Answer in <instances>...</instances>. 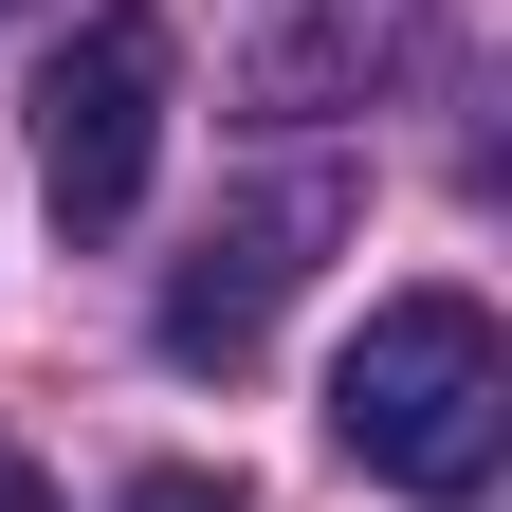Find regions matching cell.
Wrapping results in <instances>:
<instances>
[{
	"instance_id": "cell-1",
	"label": "cell",
	"mask_w": 512,
	"mask_h": 512,
	"mask_svg": "<svg viewBox=\"0 0 512 512\" xmlns=\"http://www.w3.org/2000/svg\"><path fill=\"white\" fill-rule=\"evenodd\" d=\"M330 439L384 476V494H439L458 512L494 476V439H512V348H494V311L476 293H384L348 366H330Z\"/></svg>"
},
{
	"instance_id": "cell-2",
	"label": "cell",
	"mask_w": 512,
	"mask_h": 512,
	"mask_svg": "<svg viewBox=\"0 0 512 512\" xmlns=\"http://www.w3.org/2000/svg\"><path fill=\"white\" fill-rule=\"evenodd\" d=\"M147 147H165V19L110 0V19H74V55L37 74V183H55V220L110 238L147 202Z\"/></svg>"
},
{
	"instance_id": "cell-3",
	"label": "cell",
	"mask_w": 512,
	"mask_h": 512,
	"mask_svg": "<svg viewBox=\"0 0 512 512\" xmlns=\"http://www.w3.org/2000/svg\"><path fill=\"white\" fill-rule=\"evenodd\" d=\"M348 238V183L330 165H293V183H256V202L202 220V256L165 275V366H256V330L293 311V275Z\"/></svg>"
},
{
	"instance_id": "cell-4",
	"label": "cell",
	"mask_w": 512,
	"mask_h": 512,
	"mask_svg": "<svg viewBox=\"0 0 512 512\" xmlns=\"http://www.w3.org/2000/svg\"><path fill=\"white\" fill-rule=\"evenodd\" d=\"M128 512H238L220 476H147V494H128Z\"/></svg>"
},
{
	"instance_id": "cell-5",
	"label": "cell",
	"mask_w": 512,
	"mask_h": 512,
	"mask_svg": "<svg viewBox=\"0 0 512 512\" xmlns=\"http://www.w3.org/2000/svg\"><path fill=\"white\" fill-rule=\"evenodd\" d=\"M0 512H55V476H37V458H19V439H0Z\"/></svg>"
}]
</instances>
